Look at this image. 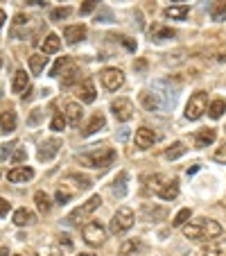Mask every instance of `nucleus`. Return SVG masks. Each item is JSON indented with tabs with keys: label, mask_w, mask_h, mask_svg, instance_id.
Returning a JSON list of instances; mask_svg holds the SVG:
<instances>
[{
	"label": "nucleus",
	"mask_w": 226,
	"mask_h": 256,
	"mask_svg": "<svg viewBox=\"0 0 226 256\" xmlns=\"http://www.w3.org/2000/svg\"><path fill=\"white\" fill-rule=\"evenodd\" d=\"M188 218H190V208H181V211L177 213V218L172 220L174 227H183V224L188 222Z\"/></svg>",
	"instance_id": "nucleus-32"
},
{
	"label": "nucleus",
	"mask_w": 226,
	"mask_h": 256,
	"mask_svg": "<svg viewBox=\"0 0 226 256\" xmlns=\"http://www.w3.org/2000/svg\"><path fill=\"white\" fill-rule=\"evenodd\" d=\"M7 213H9V202H7V200H2V198H0V218H2V216H7Z\"/></svg>",
	"instance_id": "nucleus-41"
},
{
	"label": "nucleus",
	"mask_w": 226,
	"mask_h": 256,
	"mask_svg": "<svg viewBox=\"0 0 226 256\" xmlns=\"http://www.w3.org/2000/svg\"><path fill=\"white\" fill-rule=\"evenodd\" d=\"M79 256H91V254H79Z\"/></svg>",
	"instance_id": "nucleus-48"
},
{
	"label": "nucleus",
	"mask_w": 226,
	"mask_h": 256,
	"mask_svg": "<svg viewBox=\"0 0 226 256\" xmlns=\"http://www.w3.org/2000/svg\"><path fill=\"white\" fill-rule=\"evenodd\" d=\"M97 23H111V12H102V16H97Z\"/></svg>",
	"instance_id": "nucleus-43"
},
{
	"label": "nucleus",
	"mask_w": 226,
	"mask_h": 256,
	"mask_svg": "<svg viewBox=\"0 0 226 256\" xmlns=\"http://www.w3.org/2000/svg\"><path fill=\"white\" fill-rule=\"evenodd\" d=\"M102 84H104L109 91H118V88L125 84V72L120 68H104L102 70Z\"/></svg>",
	"instance_id": "nucleus-9"
},
{
	"label": "nucleus",
	"mask_w": 226,
	"mask_h": 256,
	"mask_svg": "<svg viewBox=\"0 0 226 256\" xmlns=\"http://www.w3.org/2000/svg\"><path fill=\"white\" fill-rule=\"evenodd\" d=\"M70 14H72L70 7H59V10H54L52 14H50V20H61V18H68Z\"/></svg>",
	"instance_id": "nucleus-34"
},
{
	"label": "nucleus",
	"mask_w": 226,
	"mask_h": 256,
	"mask_svg": "<svg viewBox=\"0 0 226 256\" xmlns=\"http://www.w3.org/2000/svg\"><path fill=\"white\" fill-rule=\"evenodd\" d=\"M66 66H68V57H59L57 64L52 66V70H50V78H57V75H59V72H61Z\"/></svg>",
	"instance_id": "nucleus-35"
},
{
	"label": "nucleus",
	"mask_w": 226,
	"mask_h": 256,
	"mask_svg": "<svg viewBox=\"0 0 226 256\" xmlns=\"http://www.w3.org/2000/svg\"><path fill=\"white\" fill-rule=\"evenodd\" d=\"M188 5H174V7H168V10L163 12L165 18H172V20H183L188 16Z\"/></svg>",
	"instance_id": "nucleus-24"
},
{
	"label": "nucleus",
	"mask_w": 226,
	"mask_h": 256,
	"mask_svg": "<svg viewBox=\"0 0 226 256\" xmlns=\"http://www.w3.org/2000/svg\"><path fill=\"white\" fill-rule=\"evenodd\" d=\"M34 222V213L27 211V208H18L14 213V224L16 227H27V224Z\"/></svg>",
	"instance_id": "nucleus-23"
},
{
	"label": "nucleus",
	"mask_w": 226,
	"mask_h": 256,
	"mask_svg": "<svg viewBox=\"0 0 226 256\" xmlns=\"http://www.w3.org/2000/svg\"><path fill=\"white\" fill-rule=\"evenodd\" d=\"M59 148H61V140H59V138H50V140H45V143H41L39 159L41 161H50L59 152Z\"/></svg>",
	"instance_id": "nucleus-12"
},
{
	"label": "nucleus",
	"mask_w": 226,
	"mask_h": 256,
	"mask_svg": "<svg viewBox=\"0 0 226 256\" xmlns=\"http://www.w3.org/2000/svg\"><path fill=\"white\" fill-rule=\"evenodd\" d=\"M34 202H36V208H39L41 213H48L50 208H52V202H50L48 193H43V190H36V195H34Z\"/></svg>",
	"instance_id": "nucleus-25"
},
{
	"label": "nucleus",
	"mask_w": 226,
	"mask_h": 256,
	"mask_svg": "<svg viewBox=\"0 0 226 256\" xmlns=\"http://www.w3.org/2000/svg\"><path fill=\"white\" fill-rule=\"evenodd\" d=\"M204 256H226V245H211Z\"/></svg>",
	"instance_id": "nucleus-36"
},
{
	"label": "nucleus",
	"mask_w": 226,
	"mask_h": 256,
	"mask_svg": "<svg viewBox=\"0 0 226 256\" xmlns=\"http://www.w3.org/2000/svg\"><path fill=\"white\" fill-rule=\"evenodd\" d=\"M82 234H84V240H86L91 247L102 245V242H104V236H106V234H104V227H102L100 222H95V220H93V222H86V224H84Z\"/></svg>",
	"instance_id": "nucleus-8"
},
{
	"label": "nucleus",
	"mask_w": 226,
	"mask_h": 256,
	"mask_svg": "<svg viewBox=\"0 0 226 256\" xmlns=\"http://www.w3.org/2000/svg\"><path fill=\"white\" fill-rule=\"evenodd\" d=\"M100 2H102V0H84L82 7H79V12H82V14H91V12L95 10Z\"/></svg>",
	"instance_id": "nucleus-37"
},
{
	"label": "nucleus",
	"mask_w": 226,
	"mask_h": 256,
	"mask_svg": "<svg viewBox=\"0 0 226 256\" xmlns=\"http://www.w3.org/2000/svg\"><path fill=\"white\" fill-rule=\"evenodd\" d=\"M111 112L120 122H127L134 118V102L127 100V98H118V100L111 102Z\"/></svg>",
	"instance_id": "nucleus-7"
},
{
	"label": "nucleus",
	"mask_w": 226,
	"mask_h": 256,
	"mask_svg": "<svg viewBox=\"0 0 226 256\" xmlns=\"http://www.w3.org/2000/svg\"><path fill=\"white\" fill-rule=\"evenodd\" d=\"M45 64H48V57H45V54H32V57H29V68H32L34 75H41Z\"/></svg>",
	"instance_id": "nucleus-26"
},
{
	"label": "nucleus",
	"mask_w": 226,
	"mask_h": 256,
	"mask_svg": "<svg viewBox=\"0 0 226 256\" xmlns=\"http://www.w3.org/2000/svg\"><path fill=\"white\" fill-rule=\"evenodd\" d=\"M222 224L208 218H197L190 224H183V236L193 238V240H211V238L222 236Z\"/></svg>",
	"instance_id": "nucleus-1"
},
{
	"label": "nucleus",
	"mask_w": 226,
	"mask_h": 256,
	"mask_svg": "<svg viewBox=\"0 0 226 256\" xmlns=\"http://www.w3.org/2000/svg\"><path fill=\"white\" fill-rule=\"evenodd\" d=\"M138 250H143V245H140V240H136V238H131V240H125L120 245V254H131V252H138Z\"/></svg>",
	"instance_id": "nucleus-30"
},
{
	"label": "nucleus",
	"mask_w": 226,
	"mask_h": 256,
	"mask_svg": "<svg viewBox=\"0 0 226 256\" xmlns=\"http://www.w3.org/2000/svg\"><path fill=\"white\" fill-rule=\"evenodd\" d=\"M104 125H106V118L102 116V114H93V118L86 122V127L82 130V134L84 136H91V134H95L97 130H102Z\"/></svg>",
	"instance_id": "nucleus-19"
},
{
	"label": "nucleus",
	"mask_w": 226,
	"mask_h": 256,
	"mask_svg": "<svg viewBox=\"0 0 226 256\" xmlns=\"http://www.w3.org/2000/svg\"><path fill=\"white\" fill-rule=\"evenodd\" d=\"M16 122H18V118H16L14 109L2 112V116H0V130H2V134H11L16 130Z\"/></svg>",
	"instance_id": "nucleus-15"
},
{
	"label": "nucleus",
	"mask_w": 226,
	"mask_h": 256,
	"mask_svg": "<svg viewBox=\"0 0 226 256\" xmlns=\"http://www.w3.org/2000/svg\"><path fill=\"white\" fill-rule=\"evenodd\" d=\"M174 2H183V0H174Z\"/></svg>",
	"instance_id": "nucleus-50"
},
{
	"label": "nucleus",
	"mask_w": 226,
	"mask_h": 256,
	"mask_svg": "<svg viewBox=\"0 0 226 256\" xmlns=\"http://www.w3.org/2000/svg\"><path fill=\"white\" fill-rule=\"evenodd\" d=\"M206 109H208V93L197 91L195 96H190V100L186 104V118L188 120H199Z\"/></svg>",
	"instance_id": "nucleus-4"
},
{
	"label": "nucleus",
	"mask_w": 226,
	"mask_h": 256,
	"mask_svg": "<svg viewBox=\"0 0 226 256\" xmlns=\"http://www.w3.org/2000/svg\"><path fill=\"white\" fill-rule=\"evenodd\" d=\"M0 148H2V150H0V156H7V152H11V148H14V145L5 143V145H0Z\"/></svg>",
	"instance_id": "nucleus-44"
},
{
	"label": "nucleus",
	"mask_w": 226,
	"mask_h": 256,
	"mask_svg": "<svg viewBox=\"0 0 226 256\" xmlns=\"http://www.w3.org/2000/svg\"><path fill=\"white\" fill-rule=\"evenodd\" d=\"M79 100L82 102H86V104H91V102H95V98H97V93H95V84H93V80L91 78H86L82 82V86H79Z\"/></svg>",
	"instance_id": "nucleus-14"
},
{
	"label": "nucleus",
	"mask_w": 226,
	"mask_h": 256,
	"mask_svg": "<svg viewBox=\"0 0 226 256\" xmlns=\"http://www.w3.org/2000/svg\"><path fill=\"white\" fill-rule=\"evenodd\" d=\"M25 159V150L23 148H18V150L14 152V156H11V161H14V164H18V161H23Z\"/></svg>",
	"instance_id": "nucleus-42"
},
{
	"label": "nucleus",
	"mask_w": 226,
	"mask_h": 256,
	"mask_svg": "<svg viewBox=\"0 0 226 256\" xmlns=\"http://www.w3.org/2000/svg\"><path fill=\"white\" fill-rule=\"evenodd\" d=\"M156 138H159V136L154 134V130H149V127H140V130L136 132V145H138L140 150L152 148V145L156 143Z\"/></svg>",
	"instance_id": "nucleus-10"
},
{
	"label": "nucleus",
	"mask_w": 226,
	"mask_h": 256,
	"mask_svg": "<svg viewBox=\"0 0 226 256\" xmlns=\"http://www.w3.org/2000/svg\"><path fill=\"white\" fill-rule=\"evenodd\" d=\"M5 20H7V16H5V12L0 10V28H2V25H5Z\"/></svg>",
	"instance_id": "nucleus-46"
},
{
	"label": "nucleus",
	"mask_w": 226,
	"mask_h": 256,
	"mask_svg": "<svg viewBox=\"0 0 226 256\" xmlns=\"http://www.w3.org/2000/svg\"><path fill=\"white\" fill-rule=\"evenodd\" d=\"M149 188L161 200H174L179 195V182L165 177V174H154V177H149Z\"/></svg>",
	"instance_id": "nucleus-2"
},
{
	"label": "nucleus",
	"mask_w": 226,
	"mask_h": 256,
	"mask_svg": "<svg viewBox=\"0 0 226 256\" xmlns=\"http://www.w3.org/2000/svg\"><path fill=\"white\" fill-rule=\"evenodd\" d=\"M70 198H72L70 190H63V188H59V190H57V204H61V206H63V204L70 202Z\"/></svg>",
	"instance_id": "nucleus-39"
},
{
	"label": "nucleus",
	"mask_w": 226,
	"mask_h": 256,
	"mask_svg": "<svg viewBox=\"0 0 226 256\" xmlns=\"http://www.w3.org/2000/svg\"><path fill=\"white\" fill-rule=\"evenodd\" d=\"M27 86H29L27 72H25V70H16L14 82H11V91H14V93H23V91H27Z\"/></svg>",
	"instance_id": "nucleus-22"
},
{
	"label": "nucleus",
	"mask_w": 226,
	"mask_h": 256,
	"mask_svg": "<svg viewBox=\"0 0 226 256\" xmlns=\"http://www.w3.org/2000/svg\"><path fill=\"white\" fill-rule=\"evenodd\" d=\"M77 80H79V72L75 70V68H72V70H68V72H66V78L61 80V88H70L72 84L77 82Z\"/></svg>",
	"instance_id": "nucleus-31"
},
{
	"label": "nucleus",
	"mask_w": 226,
	"mask_h": 256,
	"mask_svg": "<svg viewBox=\"0 0 226 256\" xmlns=\"http://www.w3.org/2000/svg\"><path fill=\"white\" fill-rule=\"evenodd\" d=\"M125 182H127V174H125V172H120V174L116 177V186H113V193L120 195V198L125 195Z\"/></svg>",
	"instance_id": "nucleus-33"
},
{
	"label": "nucleus",
	"mask_w": 226,
	"mask_h": 256,
	"mask_svg": "<svg viewBox=\"0 0 226 256\" xmlns=\"http://www.w3.org/2000/svg\"><path fill=\"white\" fill-rule=\"evenodd\" d=\"M100 204H102V198H100V195H93V198L88 200V202H84L82 206H77L75 211L70 213V216L66 218V222H68V224H77L79 220H84V218L91 216V213L95 211V208L100 206Z\"/></svg>",
	"instance_id": "nucleus-6"
},
{
	"label": "nucleus",
	"mask_w": 226,
	"mask_h": 256,
	"mask_svg": "<svg viewBox=\"0 0 226 256\" xmlns=\"http://www.w3.org/2000/svg\"><path fill=\"white\" fill-rule=\"evenodd\" d=\"M32 177H34V170L27 168V166H18V168H11L7 172V179L11 184H23V182H29Z\"/></svg>",
	"instance_id": "nucleus-11"
},
{
	"label": "nucleus",
	"mask_w": 226,
	"mask_h": 256,
	"mask_svg": "<svg viewBox=\"0 0 226 256\" xmlns=\"http://www.w3.org/2000/svg\"><path fill=\"white\" fill-rule=\"evenodd\" d=\"M134 227V211H131L129 206H122L116 211V216H113V220H111V234L113 236H120V234L129 232V229Z\"/></svg>",
	"instance_id": "nucleus-5"
},
{
	"label": "nucleus",
	"mask_w": 226,
	"mask_h": 256,
	"mask_svg": "<svg viewBox=\"0 0 226 256\" xmlns=\"http://www.w3.org/2000/svg\"><path fill=\"white\" fill-rule=\"evenodd\" d=\"M120 39H122V44H125L129 50H136V44H134V41H131V39H127V36H120Z\"/></svg>",
	"instance_id": "nucleus-45"
},
{
	"label": "nucleus",
	"mask_w": 226,
	"mask_h": 256,
	"mask_svg": "<svg viewBox=\"0 0 226 256\" xmlns=\"http://www.w3.org/2000/svg\"><path fill=\"white\" fill-rule=\"evenodd\" d=\"M59 48H61V41H59V36H57V34H48V36H45V41L41 44V54H45V57H48V54L57 52Z\"/></svg>",
	"instance_id": "nucleus-20"
},
{
	"label": "nucleus",
	"mask_w": 226,
	"mask_h": 256,
	"mask_svg": "<svg viewBox=\"0 0 226 256\" xmlns=\"http://www.w3.org/2000/svg\"><path fill=\"white\" fill-rule=\"evenodd\" d=\"M113 161H116V150H111V148H97L82 156V164L91 166V168H109L113 166Z\"/></svg>",
	"instance_id": "nucleus-3"
},
{
	"label": "nucleus",
	"mask_w": 226,
	"mask_h": 256,
	"mask_svg": "<svg viewBox=\"0 0 226 256\" xmlns=\"http://www.w3.org/2000/svg\"><path fill=\"white\" fill-rule=\"evenodd\" d=\"M174 30L172 28H165V25H161V23H154L152 28H149V36H152V41H168V39H172L174 36Z\"/></svg>",
	"instance_id": "nucleus-13"
},
{
	"label": "nucleus",
	"mask_w": 226,
	"mask_h": 256,
	"mask_svg": "<svg viewBox=\"0 0 226 256\" xmlns=\"http://www.w3.org/2000/svg\"><path fill=\"white\" fill-rule=\"evenodd\" d=\"M66 122L68 125H75L77 127L79 122H82V106L77 104V102H66Z\"/></svg>",
	"instance_id": "nucleus-16"
},
{
	"label": "nucleus",
	"mask_w": 226,
	"mask_h": 256,
	"mask_svg": "<svg viewBox=\"0 0 226 256\" xmlns=\"http://www.w3.org/2000/svg\"><path fill=\"white\" fill-rule=\"evenodd\" d=\"M213 20H226V0H215L211 7Z\"/></svg>",
	"instance_id": "nucleus-27"
},
{
	"label": "nucleus",
	"mask_w": 226,
	"mask_h": 256,
	"mask_svg": "<svg viewBox=\"0 0 226 256\" xmlns=\"http://www.w3.org/2000/svg\"><path fill=\"white\" fill-rule=\"evenodd\" d=\"M66 125H68V122H66V118H63L61 114H57V116L52 118V125H50V127H52L54 132H63V127H66Z\"/></svg>",
	"instance_id": "nucleus-38"
},
{
	"label": "nucleus",
	"mask_w": 226,
	"mask_h": 256,
	"mask_svg": "<svg viewBox=\"0 0 226 256\" xmlns=\"http://www.w3.org/2000/svg\"><path fill=\"white\" fill-rule=\"evenodd\" d=\"M0 256H9V250H7V247H0Z\"/></svg>",
	"instance_id": "nucleus-47"
},
{
	"label": "nucleus",
	"mask_w": 226,
	"mask_h": 256,
	"mask_svg": "<svg viewBox=\"0 0 226 256\" xmlns=\"http://www.w3.org/2000/svg\"><path fill=\"white\" fill-rule=\"evenodd\" d=\"M0 68H2V59H0Z\"/></svg>",
	"instance_id": "nucleus-49"
},
{
	"label": "nucleus",
	"mask_w": 226,
	"mask_h": 256,
	"mask_svg": "<svg viewBox=\"0 0 226 256\" xmlns=\"http://www.w3.org/2000/svg\"><path fill=\"white\" fill-rule=\"evenodd\" d=\"M213 159H215L217 164H226V143L222 145V148H217L215 154H213Z\"/></svg>",
	"instance_id": "nucleus-40"
},
{
	"label": "nucleus",
	"mask_w": 226,
	"mask_h": 256,
	"mask_svg": "<svg viewBox=\"0 0 226 256\" xmlns=\"http://www.w3.org/2000/svg\"><path fill=\"white\" fill-rule=\"evenodd\" d=\"M63 184H72L77 190H86V188H91V179L84 177V174H66Z\"/></svg>",
	"instance_id": "nucleus-21"
},
{
	"label": "nucleus",
	"mask_w": 226,
	"mask_h": 256,
	"mask_svg": "<svg viewBox=\"0 0 226 256\" xmlns=\"http://www.w3.org/2000/svg\"><path fill=\"white\" fill-rule=\"evenodd\" d=\"M226 112V102L224 100H213L211 104H208V114H211V118H222Z\"/></svg>",
	"instance_id": "nucleus-28"
},
{
	"label": "nucleus",
	"mask_w": 226,
	"mask_h": 256,
	"mask_svg": "<svg viewBox=\"0 0 226 256\" xmlns=\"http://www.w3.org/2000/svg\"><path fill=\"white\" fill-rule=\"evenodd\" d=\"M63 36L68 44H77L86 36V28L84 25H68V28H63Z\"/></svg>",
	"instance_id": "nucleus-17"
},
{
	"label": "nucleus",
	"mask_w": 226,
	"mask_h": 256,
	"mask_svg": "<svg viewBox=\"0 0 226 256\" xmlns=\"http://www.w3.org/2000/svg\"><path fill=\"white\" fill-rule=\"evenodd\" d=\"M186 154V145L183 143H172L165 150V159H170V161H174V159H179V156H183Z\"/></svg>",
	"instance_id": "nucleus-29"
},
{
	"label": "nucleus",
	"mask_w": 226,
	"mask_h": 256,
	"mask_svg": "<svg viewBox=\"0 0 226 256\" xmlns=\"http://www.w3.org/2000/svg\"><path fill=\"white\" fill-rule=\"evenodd\" d=\"M215 138H217V132L208 127V130L197 132V136H195V145H197V148H208V145L215 143Z\"/></svg>",
	"instance_id": "nucleus-18"
}]
</instances>
